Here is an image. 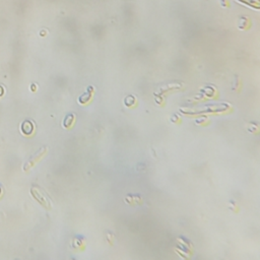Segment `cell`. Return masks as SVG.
Returning <instances> with one entry per match:
<instances>
[{
  "label": "cell",
  "instance_id": "1",
  "mask_svg": "<svg viewBox=\"0 0 260 260\" xmlns=\"http://www.w3.org/2000/svg\"><path fill=\"white\" fill-rule=\"evenodd\" d=\"M46 151H47V149H46V147H44V149H43L42 151H41L39 153H38L37 156H36V157H34V158H32V160H31L30 162H29L28 164H27V165L25 166V167H23V169H25V170H28V169H30V168L32 167V166L34 165V164H35V162H38V161H39L40 157H42L43 155H44V153H46Z\"/></svg>",
  "mask_w": 260,
  "mask_h": 260
},
{
  "label": "cell",
  "instance_id": "2",
  "mask_svg": "<svg viewBox=\"0 0 260 260\" xmlns=\"http://www.w3.org/2000/svg\"><path fill=\"white\" fill-rule=\"evenodd\" d=\"M32 129H34V126L32 125V123H31L30 121H26V122L23 123V125H21V130H23V132L26 133V134H31V133L32 132Z\"/></svg>",
  "mask_w": 260,
  "mask_h": 260
},
{
  "label": "cell",
  "instance_id": "3",
  "mask_svg": "<svg viewBox=\"0 0 260 260\" xmlns=\"http://www.w3.org/2000/svg\"><path fill=\"white\" fill-rule=\"evenodd\" d=\"M64 121H67L66 123L64 122V125H65V126H70V124H71V123H72V121H73V118H72L71 120H68V116H67V117H66V119H65Z\"/></svg>",
  "mask_w": 260,
  "mask_h": 260
}]
</instances>
